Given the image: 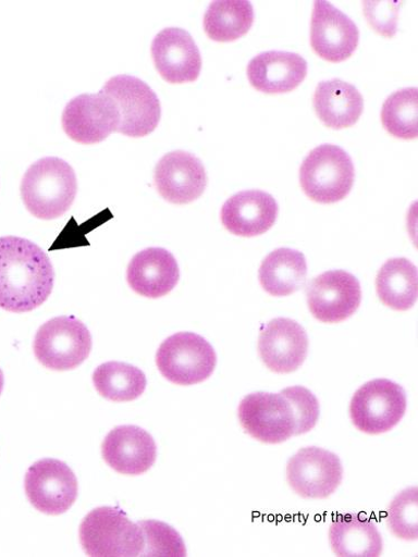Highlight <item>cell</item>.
I'll list each match as a JSON object with an SVG mask.
<instances>
[{"instance_id":"obj_9","label":"cell","mask_w":418,"mask_h":557,"mask_svg":"<svg viewBox=\"0 0 418 557\" xmlns=\"http://www.w3.org/2000/svg\"><path fill=\"white\" fill-rule=\"evenodd\" d=\"M25 492L39 512L58 517L66 513L76 502L78 483L67 463L54 458H44L28 469Z\"/></svg>"},{"instance_id":"obj_8","label":"cell","mask_w":418,"mask_h":557,"mask_svg":"<svg viewBox=\"0 0 418 557\" xmlns=\"http://www.w3.org/2000/svg\"><path fill=\"white\" fill-rule=\"evenodd\" d=\"M406 407L407 397L401 385L389 380L370 381L354 394L351 420L358 431L380 435L402 421Z\"/></svg>"},{"instance_id":"obj_16","label":"cell","mask_w":418,"mask_h":557,"mask_svg":"<svg viewBox=\"0 0 418 557\" xmlns=\"http://www.w3.org/2000/svg\"><path fill=\"white\" fill-rule=\"evenodd\" d=\"M151 54L161 77L170 84L196 82L202 59L193 36L181 28H165L153 39Z\"/></svg>"},{"instance_id":"obj_30","label":"cell","mask_w":418,"mask_h":557,"mask_svg":"<svg viewBox=\"0 0 418 557\" xmlns=\"http://www.w3.org/2000/svg\"><path fill=\"white\" fill-rule=\"evenodd\" d=\"M137 524L145 539L142 556H187V549H185L181 535L172 527L155 520Z\"/></svg>"},{"instance_id":"obj_5","label":"cell","mask_w":418,"mask_h":557,"mask_svg":"<svg viewBox=\"0 0 418 557\" xmlns=\"http://www.w3.org/2000/svg\"><path fill=\"white\" fill-rule=\"evenodd\" d=\"M114 103L125 136L145 137L156 131L161 120V103L153 89L143 79L118 75L101 89Z\"/></svg>"},{"instance_id":"obj_19","label":"cell","mask_w":418,"mask_h":557,"mask_svg":"<svg viewBox=\"0 0 418 557\" xmlns=\"http://www.w3.org/2000/svg\"><path fill=\"white\" fill-rule=\"evenodd\" d=\"M276 201L260 190L243 191L232 196L221 209V222L230 234L253 238L266 234L275 223Z\"/></svg>"},{"instance_id":"obj_32","label":"cell","mask_w":418,"mask_h":557,"mask_svg":"<svg viewBox=\"0 0 418 557\" xmlns=\"http://www.w3.org/2000/svg\"><path fill=\"white\" fill-rule=\"evenodd\" d=\"M401 2H365L364 14L369 25L381 35L392 38L397 33Z\"/></svg>"},{"instance_id":"obj_4","label":"cell","mask_w":418,"mask_h":557,"mask_svg":"<svg viewBox=\"0 0 418 557\" xmlns=\"http://www.w3.org/2000/svg\"><path fill=\"white\" fill-rule=\"evenodd\" d=\"M299 180L305 195L321 205L344 200L353 189L355 168L352 158L342 148L323 145L304 160Z\"/></svg>"},{"instance_id":"obj_6","label":"cell","mask_w":418,"mask_h":557,"mask_svg":"<svg viewBox=\"0 0 418 557\" xmlns=\"http://www.w3.org/2000/svg\"><path fill=\"white\" fill-rule=\"evenodd\" d=\"M160 373L179 386H192L207 381L217 366L213 347L194 333H177L167 338L157 357Z\"/></svg>"},{"instance_id":"obj_10","label":"cell","mask_w":418,"mask_h":557,"mask_svg":"<svg viewBox=\"0 0 418 557\" xmlns=\"http://www.w3.org/2000/svg\"><path fill=\"white\" fill-rule=\"evenodd\" d=\"M238 417L245 432L265 444H282L295 434L293 407L282 392L246 396L239 405Z\"/></svg>"},{"instance_id":"obj_18","label":"cell","mask_w":418,"mask_h":557,"mask_svg":"<svg viewBox=\"0 0 418 557\" xmlns=\"http://www.w3.org/2000/svg\"><path fill=\"white\" fill-rule=\"evenodd\" d=\"M158 448L153 437L137 426H119L102 444V456L108 466L122 475L147 473L157 460Z\"/></svg>"},{"instance_id":"obj_27","label":"cell","mask_w":418,"mask_h":557,"mask_svg":"<svg viewBox=\"0 0 418 557\" xmlns=\"http://www.w3.org/2000/svg\"><path fill=\"white\" fill-rule=\"evenodd\" d=\"M93 384L106 399L122 403L132 401L144 395L147 377L144 371L135 366L109 361L99 366L93 374Z\"/></svg>"},{"instance_id":"obj_2","label":"cell","mask_w":418,"mask_h":557,"mask_svg":"<svg viewBox=\"0 0 418 557\" xmlns=\"http://www.w3.org/2000/svg\"><path fill=\"white\" fill-rule=\"evenodd\" d=\"M77 178L73 168L60 158H44L26 171L21 195L27 210L37 219L56 220L74 203Z\"/></svg>"},{"instance_id":"obj_7","label":"cell","mask_w":418,"mask_h":557,"mask_svg":"<svg viewBox=\"0 0 418 557\" xmlns=\"http://www.w3.org/2000/svg\"><path fill=\"white\" fill-rule=\"evenodd\" d=\"M90 350V333L73 315L57 317L44 323L34 341L36 359L56 371L77 368L88 358Z\"/></svg>"},{"instance_id":"obj_22","label":"cell","mask_w":418,"mask_h":557,"mask_svg":"<svg viewBox=\"0 0 418 557\" xmlns=\"http://www.w3.org/2000/svg\"><path fill=\"white\" fill-rule=\"evenodd\" d=\"M314 108L324 125L343 129L358 122L364 112V99L354 85L335 78L318 84L314 96Z\"/></svg>"},{"instance_id":"obj_17","label":"cell","mask_w":418,"mask_h":557,"mask_svg":"<svg viewBox=\"0 0 418 557\" xmlns=\"http://www.w3.org/2000/svg\"><path fill=\"white\" fill-rule=\"evenodd\" d=\"M309 341L298 322L272 319L262 329L258 348L263 363L276 374L294 373L306 360Z\"/></svg>"},{"instance_id":"obj_25","label":"cell","mask_w":418,"mask_h":557,"mask_svg":"<svg viewBox=\"0 0 418 557\" xmlns=\"http://www.w3.org/2000/svg\"><path fill=\"white\" fill-rule=\"evenodd\" d=\"M417 288V268L406 258L390 259L378 273V296L393 310H409L416 304Z\"/></svg>"},{"instance_id":"obj_29","label":"cell","mask_w":418,"mask_h":557,"mask_svg":"<svg viewBox=\"0 0 418 557\" xmlns=\"http://www.w3.org/2000/svg\"><path fill=\"white\" fill-rule=\"evenodd\" d=\"M417 487L401 492L391 503L386 521L390 531L398 539L415 541L418 536Z\"/></svg>"},{"instance_id":"obj_28","label":"cell","mask_w":418,"mask_h":557,"mask_svg":"<svg viewBox=\"0 0 418 557\" xmlns=\"http://www.w3.org/2000/svg\"><path fill=\"white\" fill-rule=\"evenodd\" d=\"M418 92L416 87L399 89L385 101L381 119L385 129L402 139L417 137Z\"/></svg>"},{"instance_id":"obj_23","label":"cell","mask_w":418,"mask_h":557,"mask_svg":"<svg viewBox=\"0 0 418 557\" xmlns=\"http://www.w3.org/2000/svg\"><path fill=\"white\" fill-rule=\"evenodd\" d=\"M330 542L340 557H379L383 552L376 523L356 515L342 516L332 523Z\"/></svg>"},{"instance_id":"obj_3","label":"cell","mask_w":418,"mask_h":557,"mask_svg":"<svg viewBox=\"0 0 418 557\" xmlns=\"http://www.w3.org/2000/svg\"><path fill=\"white\" fill-rule=\"evenodd\" d=\"M84 552L93 557L142 556L145 539L138 524L133 523L118 507L93 509L79 527Z\"/></svg>"},{"instance_id":"obj_26","label":"cell","mask_w":418,"mask_h":557,"mask_svg":"<svg viewBox=\"0 0 418 557\" xmlns=\"http://www.w3.org/2000/svg\"><path fill=\"white\" fill-rule=\"evenodd\" d=\"M254 21V8L246 0H220L207 10L204 28L210 39L229 42L245 36Z\"/></svg>"},{"instance_id":"obj_33","label":"cell","mask_w":418,"mask_h":557,"mask_svg":"<svg viewBox=\"0 0 418 557\" xmlns=\"http://www.w3.org/2000/svg\"><path fill=\"white\" fill-rule=\"evenodd\" d=\"M5 380L2 369H0V395H2L4 388Z\"/></svg>"},{"instance_id":"obj_13","label":"cell","mask_w":418,"mask_h":557,"mask_svg":"<svg viewBox=\"0 0 418 557\" xmlns=\"http://www.w3.org/2000/svg\"><path fill=\"white\" fill-rule=\"evenodd\" d=\"M120 117L112 100L100 90L82 95L65 107L62 126L66 135L83 146L98 145L118 132Z\"/></svg>"},{"instance_id":"obj_14","label":"cell","mask_w":418,"mask_h":557,"mask_svg":"<svg viewBox=\"0 0 418 557\" xmlns=\"http://www.w3.org/2000/svg\"><path fill=\"white\" fill-rule=\"evenodd\" d=\"M359 30L356 24L329 2H316L310 25V45L324 61L342 63L358 48Z\"/></svg>"},{"instance_id":"obj_11","label":"cell","mask_w":418,"mask_h":557,"mask_svg":"<svg viewBox=\"0 0 418 557\" xmlns=\"http://www.w3.org/2000/svg\"><path fill=\"white\" fill-rule=\"evenodd\" d=\"M340 457L319 447L298 450L287 463V482L304 498H329L343 481Z\"/></svg>"},{"instance_id":"obj_24","label":"cell","mask_w":418,"mask_h":557,"mask_svg":"<svg viewBox=\"0 0 418 557\" xmlns=\"http://www.w3.org/2000/svg\"><path fill=\"white\" fill-rule=\"evenodd\" d=\"M307 271L306 258L302 252L281 248L263 259L259 269V281L269 295L287 297L304 286Z\"/></svg>"},{"instance_id":"obj_12","label":"cell","mask_w":418,"mask_h":557,"mask_svg":"<svg viewBox=\"0 0 418 557\" xmlns=\"http://www.w3.org/2000/svg\"><path fill=\"white\" fill-rule=\"evenodd\" d=\"M311 314L323 323H340L351 318L361 302L357 277L344 270H331L314 278L307 287Z\"/></svg>"},{"instance_id":"obj_15","label":"cell","mask_w":418,"mask_h":557,"mask_svg":"<svg viewBox=\"0 0 418 557\" xmlns=\"http://www.w3.org/2000/svg\"><path fill=\"white\" fill-rule=\"evenodd\" d=\"M159 195L172 205H189L199 199L208 184L202 162L189 152L174 151L165 154L155 170Z\"/></svg>"},{"instance_id":"obj_1","label":"cell","mask_w":418,"mask_h":557,"mask_svg":"<svg viewBox=\"0 0 418 557\" xmlns=\"http://www.w3.org/2000/svg\"><path fill=\"white\" fill-rule=\"evenodd\" d=\"M54 281L51 259L37 245L19 237L0 238V308L33 311L50 298Z\"/></svg>"},{"instance_id":"obj_21","label":"cell","mask_w":418,"mask_h":557,"mask_svg":"<svg viewBox=\"0 0 418 557\" xmlns=\"http://www.w3.org/2000/svg\"><path fill=\"white\" fill-rule=\"evenodd\" d=\"M308 65L296 53L265 52L253 59L247 69L250 84L265 95H285L306 78Z\"/></svg>"},{"instance_id":"obj_20","label":"cell","mask_w":418,"mask_h":557,"mask_svg":"<svg viewBox=\"0 0 418 557\" xmlns=\"http://www.w3.org/2000/svg\"><path fill=\"white\" fill-rule=\"evenodd\" d=\"M127 284L139 296L158 299L170 294L179 283V264L163 248H148L136 253L127 265Z\"/></svg>"},{"instance_id":"obj_31","label":"cell","mask_w":418,"mask_h":557,"mask_svg":"<svg viewBox=\"0 0 418 557\" xmlns=\"http://www.w3.org/2000/svg\"><path fill=\"white\" fill-rule=\"evenodd\" d=\"M282 393L290 400L295 416V434L299 436L310 432L317 424L320 414L317 397L303 386L283 389Z\"/></svg>"}]
</instances>
